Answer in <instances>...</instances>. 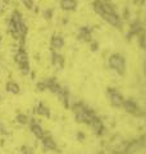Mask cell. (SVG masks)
I'll use <instances>...</instances> for the list:
<instances>
[{
	"label": "cell",
	"instance_id": "1",
	"mask_svg": "<svg viewBox=\"0 0 146 154\" xmlns=\"http://www.w3.org/2000/svg\"><path fill=\"white\" fill-rule=\"evenodd\" d=\"M92 7H94V11L99 14V16L111 25L113 27L120 30L123 23H122V19L119 17V14L117 13L115 7L113 5V3H110L109 0H95L92 3Z\"/></svg>",
	"mask_w": 146,
	"mask_h": 154
},
{
	"label": "cell",
	"instance_id": "2",
	"mask_svg": "<svg viewBox=\"0 0 146 154\" xmlns=\"http://www.w3.org/2000/svg\"><path fill=\"white\" fill-rule=\"evenodd\" d=\"M9 32L11 35L16 38V40H19V38H24L27 32L26 25H24L23 19L21 17V13L18 11H14L12 13V18L9 21Z\"/></svg>",
	"mask_w": 146,
	"mask_h": 154
},
{
	"label": "cell",
	"instance_id": "3",
	"mask_svg": "<svg viewBox=\"0 0 146 154\" xmlns=\"http://www.w3.org/2000/svg\"><path fill=\"white\" fill-rule=\"evenodd\" d=\"M109 66H110V68H113L115 72H118L119 75H124V72H126V60H124L123 55L111 54L109 57Z\"/></svg>",
	"mask_w": 146,
	"mask_h": 154
},
{
	"label": "cell",
	"instance_id": "4",
	"mask_svg": "<svg viewBox=\"0 0 146 154\" xmlns=\"http://www.w3.org/2000/svg\"><path fill=\"white\" fill-rule=\"evenodd\" d=\"M16 62L21 67V71L23 72L24 75H27L30 72V64H28V57H27V53L24 51L22 48L19 49V51L16 54Z\"/></svg>",
	"mask_w": 146,
	"mask_h": 154
},
{
	"label": "cell",
	"instance_id": "5",
	"mask_svg": "<svg viewBox=\"0 0 146 154\" xmlns=\"http://www.w3.org/2000/svg\"><path fill=\"white\" fill-rule=\"evenodd\" d=\"M122 107L126 109V112H128L133 116H142L144 114V112L140 108V105L137 103H135L133 100H124Z\"/></svg>",
	"mask_w": 146,
	"mask_h": 154
},
{
	"label": "cell",
	"instance_id": "6",
	"mask_svg": "<svg viewBox=\"0 0 146 154\" xmlns=\"http://www.w3.org/2000/svg\"><path fill=\"white\" fill-rule=\"evenodd\" d=\"M108 93H109V96H110L111 104H113L114 107H122V104H123V102H124L123 96H122L118 91L114 90V89H109Z\"/></svg>",
	"mask_w": 146,
	"mask_h": 154
},
{
	"label": "cell",
	"instance_id": "7",
	"mask_svg": "<svg viewBox=\"0 0 146 154\" xmlns=\"http://www.w3.org/2000/svg\"><path fill=\"white\" fill-rule=\"evenodd\" d=\"M141 146H144V140H135V141H131L129 144L124 146V154H133L138 150Z\"/></svg>",
	"mask_w": 146,
	"mask_h": 154
},
{
	"label": "cell",
	"instance_id": "8",
	"mask_svg": "<svg viewBox=\"0 0 146 154\" xmlns=\"http://www.w3.org/2000/svg\"><path fill=\"white\" fill-rule=\"evenodd\" d=\"M91 32H92V30L87 26L82 27L78 33V40L82 42H90L91 41Z\"/></svg>",
	"mask_w": 146,
	"mask_h": 154
},
{
	"label": "cell",
	"instance_id": "9",
	"mask_svg": "<svg viewBox=\"0 0 146 154\" xmlns=\"http://www.w3.org/2000/svg\"><path fill=\"white\" fill-rule=\"evenodd\" d=\"M60 8L63 11L72 12L77 9V0H60Z\"/></svg>",
	"mask_w": 146,
	"mask_h": 154
},
{
	"label": "cell",
	"instance_id": "10",
	"mask_svg": "<svg viewBox=\"0 0 146 154\" xmlns=\"http://www.w3.org/2000/svg\"><path fill=\"white\" fill-rule=\"evenodd\" d=\"M142 32V25H141V22L138 19H136V21L132 22V25H131V31H129V37L132 35H140V33Z\"/></svg>",
	"mask_w": 146,
	"mask_h": 154
},
{
	"label": "cell",
	"instance_id": "11",
	"mask_svg": "<svg viewBox=\"0 0 146 154\" xmlns=\"http://www.w3.org/2000/svg\"><path fill=\"white\" fill-rule=\"evenodd\" d=\"M90 125H91L92 127H94V130L96 131L97 135H101V134L104 132V126H103V123H101V121L96 117V116H95L94 118H92V121L90 122Z\"/></svg>",
	"mask_w": 146,
	"mask_h": 154
},
{
	"label": "cell",
	"instance_id": "12",
	"mask_svg": "<svg viewBox=\"0 0 146 154\" xmlns=\"http://www.w3.org/2000/svg\"><path fill=\"white\" fill-rule=\"evenodd\" d=\"M50 45H51L53 49H62V48L64 46V38L62 36H53Z\"/></svg>",
	"mask_w": 146,
	"mask_h": 154
},
{
	"label": "cell",
	"instance_id": "13",
	"mask_svg": "<svg viewBox=\"0 0 146 154\" xmlns=\"http://www.w3.org/2000/svg\"><path fill=\"white\" fill-rule=\"evenodd\" d=\"M5 89H7L8 93H11V94H19V91H21L19 85L13 82V81H9V82L7 84V86H5Z\"/></svg>",
	"mask_w": 146,
	"mask_h": 154
},
{
	"label": "cell",
	"instance_id": "14",
	"mask_svg": "<svg viewBox=\"0 0 146 154\" xmlns=\"http://www.w3.org/2000/svg\"><path fill=\"white\" fill-rule=\"evenodd\" d=\"M31 130H32V132L35 134L37 137L42 139L44 136H45V131L42 130V127L40 126V125H37V123H32V125H31Z\"/></svg>",
	"mask_w": 146,
	"mask_h": 154
},
{
	"label": "cell",
	"instance_id": "15",
	"mask_svg": "<svg viewBox=\"0 0 146 154\" xmlns=\"http://www.w3.org/2000/svg\"><path fill=\"white\" fill-rule=\"evenodd\" d=\"M42 145L45 146L46 149H50V150H55L56 149V144L54 143L51 137H42Z\"/></svg>",
	"mask_w": 146,
	"mask_h": 154
},
{
	"label": "cell",
	"instance_id": "16",
	"mask_svg": "<svg viewBox=\"0 0 146 154\" xmlns=\"http://www.w3.org/2000/svg\"><path fill=\"white\" fill-rule=\"evenodd\" d=\"M53 64H55L58 67H63V64H64V58L59 54H56V53H53Z\"/></svg>",
	"mask_w": 146,
	"mask_h": 154
},
{
	"label": "cell",
	"instance_id": "17",
	"mask_svg": "<svg viewBox=\"0 0 146 154\" xmlns=\"http://www.w3.org/2000/svg\"><path fill=\"white\" fill-rule=\"evenodd\" d=\"M37 113L38 114H45L46 117H49V110H47V108L45 107V105H44L42 103L38 105V109H37Z\"/></svg>",
	"mask_w": 146,
	"mask_h": 154
},
{
	"label": "cell",
	"instance_id": "18",
	"mask_svg": "<svg viewBox=\"0 0 146 154\" xmlns=\"http://www.w3.org/2000/svg\"><path fill=\"white\" fill-rule=\"evenodd\" d=\"M17 121L19 123H22V125H26L28 122V118H27V116L26 114H18L17 116Z\"/></svg>",
	"mask_w": 146,
	"mask_h": 154
},
{
	"label": "cell",
	"instance_id": "19",
	"mask_svg": "<svg viewBox=\"0 0 146 154\" xmlns=\"http://www.w3.org/2000/svg\"><path fill=\"white\" fill-rule=\"evenodd\" d=\"M22 3L24 4V7L27 9H33V0H22Z\"/></svg>",
	"mask_w": 146,
	"mask_h": 154
},
{
	"label": "cell",
	"instance_id": "20",
	"mask_svg": "<svg viewBox=\"0 0 146 154\" xmlns=\"http://www.w3.org/2000/svg\"><path fill=\"white\" fill-rule=\"evenodd\" d=\"M140 45H141V48H145V36L142 32L140 33Z\"/></svg>",
	"mask_w": 146,
	"mask_h": 154
},
{
	"label": "cell",
	"instance_id": "21",
	"mask_svg": "<svg viewBox=\"0 0 146 154\" xmlns=\"http://www.w3.org/2000/svg\"><path fill=\"white\" fill-rule=\"evenodd\" d=\"M91 50H97V44H92L91 45Z\"/></svg>",
	"mask_w": 146,
	"mask_h": 154
},
{
	"label": "cell",
	"instance_id": "22",
	"mask_svg": "<svg viewBox=\"0 0 146 154\" xmlns=\"http://www.w3.org/2000/svg\"><path fill=\"white\" fill-rule=\"evenodd\" d=\"M113 154H124V153H123V150H120V149H119V150H115Z\"/></svg>",
	"mask_w": 146,
	"mask_h": 154
},
{
	"label": "cell",
	"instance_id": "23",
	"mask_svg": "<svg viewBox=\"0 0 146 154\" xmlns=\"http://www.w3.org/2000/svg\"><path fill=\"white\" fill-rule=\"evenodd\" d=\"M3 2L5 3V4H9V3H11V0H3Z\"/></svg>",
	"mask_w": 146,
	"mask_h": 154
}]
</instances>
